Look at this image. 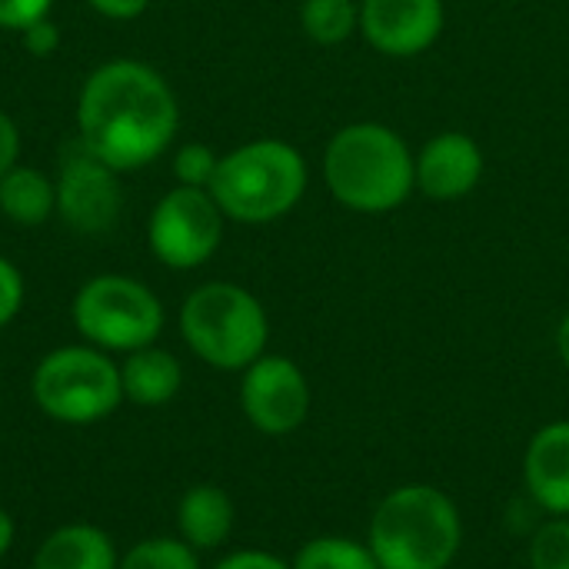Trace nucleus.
I'll return each instance as SVG.
<instances>
[{
  "instance_id": "obj_24",
  "label": "nucleus",
  "mask_w": 569,
  "mask_h": 569,
  "mask_svg": "<svg viewBox=\"0 0 569 569\" xmlns=\"http://www.w3.org/2000/svg\"><path fill=\"white\" fill-rule=\"evenodd\" d=\"M53 0H0V30H23L50 13Z\"/></svg>"
},
{
  "instance_id": "obj_7",
  "label": "nucleus",
  "mask_w": 569,
  "mask_h": 569,
  "mask_svg": "<svg viewBox=\"0 0 569 569\" xmlns=\"http://www.w3.org/2000/svg\"><path fill=\"white\" fill-rule=\"evenodd\" d=\"M77 333L107 353H133L157 343L163 330V303L157 293L123 273L87 280L70 307Z\"/></svg>"
},
{
  "instance_id": "obj_22",
  "label": "nucleus",
  "mask_w": 569,
  "mask_h": 569,
  "mask_svg": "<svg viewBox=\"0 0 569 569\" xmlns=\"http://www.w3.org/2000/svg\"><path fill=\"white\" fill-rule=\"evenodd\" d=\"M220 157L207 147V143H183L173 153V177L180 187H197V190H210L213 177H217Z\"/></svg>"
},
{
  "instance_id": "obj_13",
  "label": "nucleus",
  "mask_w": 569,
  "mask_h": 569,
  "mask_svg": "<svg viewBox=\"0 0 569 569\" xmlns=\"http://www.w3.org/2000/svg\"><path fill=\"white\" fill-rule=\"evenodd\" d=\"M530 497L553 517H569V420L547 423L533 433L523 457Z\"/></svg>"
},
{
  "instance_id": "obj_23",
  "label": "nucleus",
  "mask_w": 569,
  "mask_h": 569,
  "mask_svg": "<svg viewBox=\"0 0 569 569\" xmlns=\"http://www.w3.org/2000/svg\"><path fill=\"white\" fill-rule=\"evenodd\" d=\"M20 307H23V277L7 257H0V330L20 313Z\"/></svg>"
},
{
  "instance_id": "obj_9",
  "label": "nucleus",
  "mask_w": 569,
  "mask_h": 569,
  "mask_svg": "<svg viewBox=\"0 0 569 569\" xmlns=\"http://www.w3.org/2000/svg\"><path fill=\"white\" fill-rule=\"evenodd\" d=\"M240 410L267 437H287L310 417V383L307 373L280 353H263L243 370Z\"/></svg>"
},
{
  "instance_id": "obj_11",
  "label": "nucleus",
  "mask_w": 569,
  "mask_h": 569,
  "mask_svg": "<svg viewBox=\"0 0 569 569\" xmlns=\"http://www.w3.org/2000/svg\"><path fill=\"white\" fill-rule=\"evenodd\" d=\"M447 23L443 0H363L360 33L383 57H420L427 53Z\"/></svg>"
},
{
  "instance_id": "obj_21",
  "label": "nucleus",
  "mask_w": 569,
  "mask_h": 569,
  "mask_svg": "<svg viewBox=\"0 0 569 569\" xmlns=\"http://www.w3.org/2000/svg\"><path fill=\"white\" fill-rule=\"evenodd\" d=\"M530 569H569V517H553L533 533Z\"/></svg>"
},
{
  "instance_id": "obj_16",
  "label": "nucleus",
  "mask_w": 569,
  "mask_h": 569,
  "mask_svg": "<svg viewBox=\"0 0 569 569\" xmlns=\"http://www.w3.org/2000/svg\"><path fill=\"white\" fill-rule=\"evenodd\" d=\"M120 553L93 523H67L57 527L33 557V569H117Z\"/></svg>"
},
{
  "instance_id": "obj_26",
  "label": "nucleus",
  "mask_w": 569,
  "mask_h": 569,
  "mask_svg": "<svg viewBox=\"0 0 569 569\" xmlns=\"http://www.w3.org/2000/svg\"><path fill=\"white\" fill-rule=\"evenodd\" d=\"M213 569H290V563H283L280 557L263 553V550H240V553H230L227 560H220Z\"/></svg>"
},
{
  "instance_id": "obj_19",
  "label": "nucleus",
  "mask_w": 569,
  "mask_h": 569,
  "mask_svg": "<svg viewBox=\"0 0 569 569\" xmlns=\"http://www.w3.org/2000/svg\"><path fill=\"white\" fill-rule=\"evenodd\" d=\"M303 33L323 47L343 43L360 27V7L357 0H303L300 7Z\"/></svg>"
},
{
  "instance_id": "obj_5",
  "label": "nucleus",
  "mask_w": 569,
  "mask_h": 569,
  "mask_svg": "<svg viewBox=\"0 0 569 569\" xmlns=\"http://www.w3.org/2000/svg\"><path fill=\"white\" fill-rule=\"evenodd\" d=\"M180 333L207 367L243 373L267 353L270 320L263 303L247 287L213 280L183 300Z\"/></svg>"
},
{
  "instance_id": "obj_29",
  "label": "nucleus",
  "mask_w": 569,
  "mask_h": 569,
  "mask_svg": "<svg viewBox=\"0 0 569 569\" xmlns=\"http://www.w3.org/2000/svg\"><path fill=\"white\" fill-rule=\"evenodd\" d=\"M13 540H17V523H13V517L0 507V560L13 550Z\"/></svg>"
},
{
  "instance_id": "obj_10",
  "label": "nucleus",
  "mask_w": 569,
  "mask_h": 569,
  "mask_svg": "<svg viewBox=\"0 0 569 569\" xmlns=\"http://www.w3.org/2000/svg\"><path fill=\"white\" fill-rule=\"evenodd\" d=\"M120 180L117 170L93 157L83 143L67 153L57 177V213L77 233H107L120 217Z\"/></svg>"
},
{
  "instance_id": "obj_8",
  "label": "nucleus",
  "mask_w": 569,
  "mask_h": 569,
  "mask_svg": "<svg viewBox=\"0 0 569 569\" xmlns=\"http://www.w3.org/2000/svg\"><path fill=\"white\" fill-rule=\"evenodd\" d=\"M223 210L210 197V190L173 187L167 190L147 220L150 253L170 270H197L203 267L220 240H223Z\"/></svg>"
},
{
  "instance_id": "obj_4",
  "label": "nucleus",
  "mask_w": 569,
  "mask_h": 569,
  "mask_svg": "<svg viewBox=\"0 0 569 569\" xmlns=\"http://www.w3.org/2000/svg\"><path fill=\"white\" fill-rule=\"evenodd\" d=\"M307 193V160L283 140H250L220 157L210 197L227 220L273 223Z\"/></svg>"
},
{
  "instance_id": "obj_25",
  "label": "nucleus",
  "mask_w": 569,
  "mask_h": 569,
  "mask_svg": "<svg viewBox=\"0 0 569 569\" xmlns=\"http://www.w3.org/2000/svg\"><path fill=\"white\" fill-rule=\"evenodd\" d=\"M20 37H23L27 53H33V57H50V53H57V47H60V30H57V23H53L50 17H43V20L23 27Z\"/></svg>"
},
{
  "instance_id": "obj_30",
  "label": "nucleus",
  "mask_w": 569,
  "mask_h": 569,
  "mask_svg": "<svg viewBox=\"0 0 569 569\" xmlns=\"http://www.w3.org/2000/svg\"><path fill=\"white\" fill-rule=\"evenodd\" d=\"M557 353H560L563 367L569 370V313L560 320V330H557Z\"/></svg>"
},
{
  "instance_id": "obj_15",
  "label": "nucleus",
  "mask_w": 569,
  "mask_h": 569,
  "mask_svg": "<svg viewBox=\"0 0 569 569\" xmlns=\"http://www.w3.org/2000/svg\"><path fill=\"white\" fill-rule=\"evenodd\" d=\"M120 387H123V400L137 407H163L180 393L183 367L170 350L150 343L127 353V360L120 363Z\"/></svg>"
},
{
  "instance_id": "obj_2",
  "label": "nucleus",
  "mask_w": 569,
  "mask_h": 569,
  "mask_svg": "<svg viewBox=\"0 0 569 569\" xmlns=\"http://www.w3.org/2000/svg\"><path fill=\"white\" fill-rule=\"evenodd\" d=\"M323 180L340 207L390 213L417 190V153L387 123H347L323 150Z\"/></svg>"
},
{
  "instance_id": "obj_28",
  "label": "nucleus",
  "mask_w": 569,
  "mask_h": 569,
  "mask_svg": "<svg viewBox=\"0 0 569 569\" xmlns=\"http://www.w3.org/2000/svg\"><path fill=\"white\" fill-rule=\"evenodd\" d=\"M87 3L110 20H133L150 7V0H87Z\"/></svg>"
},
{
  "instance_id": "obj_20",
  "label": "nucleus",
  "mask_w": 569,
  "mask_h": 569,
  "mask_svg": "<svg viewBox=\"0 0 569 569\" xmlns=\"http://www.w3.org/2000/svg\"><path fill=\"white\" fill-rule=\"evenodd\" d=\"M117 569H200V553L180 537H150L133 543Z\"/></svg>"
},
{
  "instance_id": "obj_18",
  "label": "nucleus",
  "mask_w": 569,
  "mask_h": 569,
  "mask_svg": "<svg viewBox=\"0 0 569 569\" xmlns=\"http://www.w3.org/2000/svg\"><path fill=\"white\" fill-rule=\"evenodd\" d=\"M290 569H380L373 550L350 537H313L297 553Z\"/></svg>"
},
{
  "instance_id": "obj_14",
  "label": "nucleus",
  "mask_w": 569,
  "mask_h": 569,
  "mask_svg": "<svg viewBox=\"0 0 569 569\" xmlns=\"http://www.w3.org/2000/svg\"><path fill=\"white\" fill-rule=\"evenodd\" d=\"M237 520V507L223 487L213 483H197L183 493L177 503V530L180 540L190 543L197 553L217 550L230 540Z\"/></svg>"
},
{
  "instance_id": "obj_12",
  "label": "nucleus",
  "mask_w": 569,
  "mask_h": 569,
  "mask_svg": "<svg viewBox=\"0 0 569 569\" xmlns=\"http://www.w3.org/2000/svg\"><path fill=\"white\" fill-rule=\"evenodd\" d=\"M483 180V150L460 130L437 133L417 153V190L430 200H460Z\"/></svg>"
},
{
  "instance_id": "obj_1",
  "label": "nucleus",
  "mask_w": 569,
  "mask_h": 569,
  "mask_svg": "<svg viewBox=\"0 0 569 569\" xmlns=\"http://www.w3.org/2000/svg\"><path fill=\"white\" fill-rule=\"evenodd\" d=\"M80 143L117 173L153 163L180 127L170 83L140 60H107L80 87Z\"/></svg>"
},
{
  "instance_id": "obj_6",
  "label": "nucleus",
  "mask_w": 569,
  "mask_h": 569,
  "mask_svg": "<svg viewBox=\"0 0 569 569\" xmlns=\"http://www.w3.org/2000/svg\"><path fill=\"white\" fill-rule=\"evenodd\" d=\"M30 393L43 417L67 427H90L123 403L120 363L90 343L57 347L40 357L30 377Z\"/></svg>"
},
{
  "instance_id": "obj_17",
  "label": "nucleus",
  "mask_w": 569,
  "mask_h": 569,
  "mask_svg": "<svg viewBox=\"0 0 569 569\" xmlns=\"http://www.w3.org/2000/svg\"><path fill=\"white\" fill-rule=\"evenodd\" d=\"M0 210L17 227H40L57 210V180L37 167H10L0 177Z\"/></svg>"
},
{
  "instance_id": "obj_27",
  "label": "nucleus",
  "mask_w": 569,
  "mask_h": 569,
  "mask_svg": "<svg viewBox=\"0 0 569 569\" xmlns=\"http://www.w3.org/2000/svg\"><path fill=\"white\" fill-rule=\"evenodd\" d=\"M17 157H20V130L17 123L0 110V177L17 167Z\"/></svg>"
},
{
  "instance_id": "obj_3",
  "label": "nucleus",
  "mask_w": 569,
  "mask_h": 569,
  "mask_svg": "<svg viewBox=\"0 0 569 569\" xmlns=\"http://www.w3.org/2000/svg\"><path fill=\"white\" fill-rule=\"evenodd\" d=\"M367 547L380 569H447L463 547V520L440 487L407 483L373 510Z\"/></svg>"
}]
</instances>
